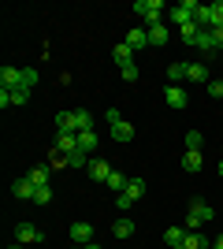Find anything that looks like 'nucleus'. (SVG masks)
<instances>
[{
  "mask_svg": "<svg viewBox=\"0 0 223 249\" xmlns=\"http://www.w3.org/2000/svg\"><path fill=\"white\" fill-rule=\"evenodd\" d=\"M15 242H19V246H37V242H45V234L34 227V223H19V227H15Z\"/></svg>",
  "mask_w": 223,
  "mask_h": 249,
  "instance_id": "20e7f679",
  "label": "nucleus"
},
{
  "mask_svg": "<svg viewBox=\"0 0 223 249\" xmlns=\"http://www.w3.org/2000/svg\"><path fill=\"white\" fill-rule=\"evenodd\" d=\"M108 186L112 190H127V178L119 175V171H112V175H108Z\"/></svg>",
  "mask_w": 223,
  "mask_h": 249,
  "instance_id": "473e14b6",
  "label": "nucleus"
},
{
  "mask_svg": "<svg viewBox=\"0 0 223 249\" xmlns=\"http://www.w3.org/2000/svg\"><path fill=\"white\" fill-rule=\"evenodd\" d=\"M86 171H89V178H93V182H108V175H112V167H108V160H89V167H86Z\"/></svg>",
  "mask_w": 223,
  "mask_h": 249,
  "instance_id": "6e6552de",
  "label": "nucleus"
},
{
  "mask_svg": "<svg viewBox=\"0 0 223 249\" xmlns=\"http://www.w3.org/2000/svg\"><path fill=\"white\" fill-rule=\"evenodd\" d=\"M145 45H149V34H145V30H130V34H127V49L138 52V49H145Z\"/></svg>",
  "mask_w": 223,
  "mask_h": 249,
  "instance_id": "6ab92c4d",
  "label": "nucleus"
},
{
  "mask_svg": "<svg viewBox=\"0 0 223 249\" xmlns=\"http://www.w3.org/2000/svg\"><path fill=\"white\" fill-rule=\"evenodd\" d=\"M112 56H116L119 71H127V67H134V49H127V41H123V45H116V49H112Z\"/></svg>",
  "mask_w": 223,
  "mask_h": 249,
  "instance_id": "9d476101",
  "label": "nucleus"
},
{
  "mask_svg": "<svg viewBox=\"0 0 223 249\" xmlns=\"http://www.w3.org/2000/svg\"><path fill=\"white\" fill-rule=\"evenodd\" d=\"M26 178H30L34 186H49V178H52V167H49V164H37V167H30V171H26Z\"/></svg>",
  "mask_w": 223,
  "mask_h": 249,
  "instance_id": "1a4fd4ad",
  "label": "nucleus"
},
{
  "mask_svg": "<svg viewBox=\"0 0 223 249\" xmlns=\"http://www.w3.org/2000/svg\"><path fill=\"white\" fill-rule=\"evenodd\" d=\"M220 178H223V160H220Z\"/></svg>",
  "mask_w": 223,
  "mask_h": 249,
  "instance_id": "58836bf2",
  "label": "nucleus"
},
{
  "mask_svg": "<svg viewBox=\"0 0 223 249\" xmlns=\"http://www.w3.org/2000/svg\"><path fill=\"white\" fill-rule=\"evenodd\" d=\"M49 167H52V171H56V167H71V164H67V153H60V149H49Z\"/></svg>",
  "mask_w": 223,
  "mask_h": 249,
  "instance_id": "393cba45",
  "label": "nucleus"
},
{
  "mask_svg": "<svg viewBox=\"0 0 223 249\" xmlns=\"http://www.w3.org/2000/svg\"><path fill=\"white\" fill-rule=\"evenodd\" d=\"M186 82V63H171L168 67V86H182Z\"/></svg>",
  "mask_w": 223,
  "mask_h": 249,
  "instance_id": "a211bd4d",
  "label": "nucleus"
},
{
  "mask_svg": "<svg viewBox=\"0 0 223 249\" xmlns=\"http://www.w3.org/2000/svg\"><path fill=\"white\" fill-rule=\"evenodd\" d=\"M149 45H168V22H156V26H145Z\"/></svg>",
  "mask_w": 223,
  "mask_h": 249,
  "instance_id": "ddd939ff",
  "label": "nucleus"
},
{
  "mask_svg": "<svg viewBox=\"0 0 223 249\" xmlns=\"http://www.w3.org/2000/svg\"><path fill=\"white\" fill-rule=\"evenodd\" d=\"M89 160H93V156L86 153V149H74V153H67V164H71V167H89Z\"/></svg>",
  "mask_w": 223,
  "mask_h": 249,
  "instance_id": "4be33fe9",
  "label": "nucleus"
},
{
  "mask_svg": "<svg viewBox=\"0 0 223 249\" xmlns=\"http://www.w3.org/2000/svg\"><path fill=\"white\" fill-rule=\"evenodd\" d=\"M104 119H108V126L123 123V115H119V108H108V112H104Z\"/></svg>",
  "mask_w": 223,
  "mask_h": 249,
  "instance_id": "f704fd0d",
  "label": "nucleus"
},
{
  "mask_svg": "<svg viewBox=\"0 0 223 249\" xmlns=\"http://www.w3.org/2000/svg\"><path fill=\"white\" fill-rule=\"evenodd\" d=\"M112 231H116V238H130V234H134V219H119Z\"/></svg>",
  "mask_w": 223,
  "mask_h": 249,
  "instance_id": "cd10ccee",
  "label": "nucleus"
},
{
  "mask_svg": "<svg viewBox=\"0 0 223 249\" xmlns=\"http://www.w3.org/2000/svg\"><path fill=\"white\" fill-rule=\"evenodd\" d=\"M123 194H127L130 201H138L141 194H145V178H130V182H127V190H123Z\"/></svg>",
  "mask_w": 223,
  "mask_h": 249,
  "instance_id": "b1692460",
  "label": "nucleus"
},
{
  "mask_svg": "<svg viewBox=\"0 0 223 249\" xmlns=\"http://www.w3.org/2000/svg\"><path fill=\"white\" fill-rule=\"evenodd\" d=\"M78 149H86L89 156L97 153V134H93V130H82V134H78Z\"/></svg>",
  "mask_w": 223,
  "mask_h": 249,
  "instance_id": "5701e85b",
  "label": "nucleus"
},
{
  "mask_svg": "<svg viewBox=\"0 0 223 249\" xmlns=\"http://www.w3.org/2000/svg\"><path fill=\"white\" fill-rule=\"evenodd\" d=\"M22 86V67H0V89H19Z\"/></svg>",
  "mask_w": 223,
  "mask_h": 249,
  "instance_id": "39448f33",
  "label": "nucleus"
},
{
  "mask_svg": "<svg viewBox=\"0 0 223 249\" xmlns=\"http://www.w3.org/2000/svg\"><path fill=\"white\" fill-rule=\"evenodd\" d=\"M116 205H119V208H123V212H130V205H134V201H130V197H127V194H119V197H116Z\"/></svg>",
  "mask_w": 223,
  "mask_h": 249,
  "instance_id": "c9c22d12",
  "label": "nucleus"
},
{
  "mask_svg": "<svg viewBox=\"0 0 223 249\" xmlns=\"http://www.w3.org/2000/svg\"><path fill=\"white\" fill-rule=\"evenodd\" d=\"M208 8H212V26H223V0H216Z\"/></svg>",
  "mask_w": 223,
  "mask_h": 249,
  "instance_id": "7c9ffc66",
  "label": "nucleus"
},
{
  "mask_svg": "<svg viewBox=\"0 0 223 249\" xmlns=\"http://www.w3.org/2000/svg\"><path fill=\"white\" fill-rule=\"evenodd\" d=\"M164 11H168V8H164V0H138V4H134V15H141L149 26H156Z\"/></svg>",
  "mask_w": 223,
  "mask_h": 249,
  "instance_id": "f03ea898",
  "label": "nucleus"
},
{
  "mask_svg": "<svg viewBox=\"0 0 223 249\" xmlns=\"http://www.w3.org/2000/svg\"><path fill=\"white\" fill-rule=\"evenodd\" d=\"M82 249H101V246H97V242H89V246H82Z\"/></svg>",
  "mask_w": 223,
  "mask_h": 249,
  "instance_id": "4c0bfd02",
  "label": "nucleus"
},
{
  "mask_svg": "<svg viewBox=\"0 0 223 249\" xmlns=\"http://www.w3.org/2000/svg\"><path fill=\"white\" fill-rule=\"evenodd\" d=\"M182 167H186V171H201V149H186V156H182Z\"/></svg>",
  "mask_w": 223,
  "mask_h": 249,
  "instance_id": "f3484780",
  "label": "nucleus"
},
{
  "mask_svg": "<svg viewBox=\"0 0 223 249\" xmlns=\"http://www.w3.org/2000/svg\"><path fill=\"white\" fill-rule=\"evenodd\" d=\"M56 126L67 130V134H78V115H74V112H60V115H56Z\"/></svg>",
  "mask_w": 223,
  "mask_h": 249,
  "instance_id": "4468645a",
  "label": "nucleus"
},
{
  "mask_svg": "<svg viewBox=\"0 0 223 249\" xmlns=\"http://www.w3.org/2000/svg\"><path fill=\"white\" fill-rule=\"evenodd\" d=\"M11 249H22V246H11Z\"/></svg>",
  "mask_w": 223,
  "mask_h": 249,
  "instance_id": "ea45409f",
  "label": "nucleus"
},
{
  "mask_svg": "<svg viewBox=\"0 0 223 249\" xmlns=\"http://www.w3.org/2000/svg\"><path fill=\"white\" fill-rule=\"evenodd\" d=\"M74 249H82V246H74Z\"/></svg>",
  "mask_w": 223,
  "mask_h": 249,
  "instance_id": "a19ab883",
  "label": "nucleus"
},
{
  "mask_svg": "<svg viewBox=\"0 0 223 249\" xmlns=\"http://www.w3.org/2000/svg\"><path fill=\"white\" fill-rule=\"evenodd\" d=\"M179 30H182V41L197 49V37H201V26H197V22H186V26H179Z\"/></svg>",
  "mask_w": 223,
  "mask_h": 249,
  "instance_id": "aec40b11",
  "label": "nucleus"
},
{
  "mask_svg": "<svg viewBox=\"0 0 223 249\" xmlns=\"http://www.w3.org/2000/svg\"><path fill=\"white\" fill-rule=\"evenodd\" d=\"M164 101H168L171 108H175V112H182L190 97H186V89H182V86H168V89H164Z\"/></svg>",
  "mask_w": 223,
  "mask_h": 249,
  "instance_id": "423d86ee",
  "label": "nucleus"
},
{
  "mask_svg": "<svg viewBox=\"0 0 223 249\" xmlns=\"http://www.w3.org/2000/svg\"><path fill=\"white\" fill-rule=\"evenodd\" d=\"M67 234H71L74 246H89V242H93V223L78 219V223H71V227H67Z\"/></svg>",
  "mask_w": 223,
  "mask_h": 249,
  "instance_id": "7ed1b4c3",
  "label": "nucleus"
},
{
  "mask_svg": "<svg viewBox=\"0 0 223 249\" xmlns=\"http://www.w3.org/2000/svg\"><path fill=\"white\" fill-rule=\"evenodd\" d=\"M60 153H74L78 149V134H67V130H56V142H52Z\"/></svg>",
  "mask_w": 223,
  "mask_h": 249,
  "instance_id": "9b49d317",
  "label": "nucleus"
},
{
  "mask_svg": "<svg viewBox=\"0 0 223 249\" xmlns=\"http://www.w3.org/2000/svg\"><path fill=\"white\" fill-rule=\"evenodd\" d=\"M34 86H37V67H22V89L34 93Z\"/></svg>",
  "mask_w": 223,
  "mask_h": 249,
  "instance_id": "a878e982",
  "label": "nucleus"
},
{
  "mask_svg": "<svg viewBox=\"0 0 223 249\" xmlns=\"http://www.w3.org/2000/svg\"><path fill=\"white\" fill-rule=\"evenodd\" d=\"M112 138H116V142H130V138H134V126H130L127 119H123V123H116V126H112Z\"/></svg>",
  "mask_w": 223,
  "mask_h": 249,
  "instance_id": "412c9836",
  "label": "nucleus"
},
{
  "mask_svg": "<svg viewBox=\"0 0 223 249\" xmlns=\"http://www.w3.org/2000/svg\"><path fill=\"white\" fill-rule=\"evenodd\" d=\"M186 149H201V130H186Z\"/></svg>",
  "mask_w": 223,
  "mask_h": 249,
  "instance_id": "2f4dec72",
  "label": "nucleus"
},
{
  "mask_svg": "<svg viewBox=\"0 0 223 249\" xmlns=\"http://www.w3.org/2000/svg\"><path fill=\"white\" fill-rule=\"evenodd\" d=\"M186 82H205L208 86V67H205V63H186Z\"/></svg>",
  "mask_w": 223,
  "mask_h": 249,
  "instance_id": "f8f14e48",
  "label": "nucleus"
},
{
  "mask_svg": "<svg viewBox=\"0 0 223 249\" xmlns=\"http://www.w3.org/2000/svg\"><path fill=\"white\" fill-rule=\"evenodd\" d=\"M52 201V190L49 186H37V194H34V205H49Z\"/></svg>",
  "mask_w": 223,
  "mask_h": 249,
  "instance_id": "c85d7f7f",
  "label": "nucleus"
},
{
  "mask_svg": "<svg viewBox=\"0 0 223 249\" xmlns=\"http://www.w3.org/2000/svg\"><path fill=\"white\" fill-rule=\"evenodd\" d=\"M208 246H212V242L201 238L197 231H186V238H182V249H208Z\"/></svg>",
  "mask_w": 223,
  "mask_h": 249,
  "instance_id": "2eb2a0df",
  "label": "nucleus"
},
{
  "mask_svg": "<svg viewBox=\"0 0 223 249\" xmlns=\"http://www.w3.org/2000/svg\"><path fill=\"white\" fill-rule=\"evenodd\" d=\"M208 219H216V208H208L205 201H190V208H186V231L205 227Z\"/></svg>",
  "mask_w": 223,
  "mask_h": 249,
  "instance_id": "f257e3e1",
  "label": "nucleus"
},
{
  "mask_svg": "<svg viewBox=\"0 0 223 249\" xmlns=\"http://www.w3.org/2000/svg\"><path fill=\"white\" fill-rule=\"evenodd\" d=\"M223 49V26H212V52Z\"/></svg>",
  "mask_w": 223,
  "mask_h": 249,
  "instance_id": "72a5a7b5",
  "label": "nucleus"
},
{
  "mask_svg": "<svg viewBox=\"0 0 223 249\" xmlns=\"http://www.w3.org/2000/svg\"><path fill=\"white\" fill-rule=\"evenodd\" d=\"M78 134H82V130H93V112H86V108H78Z\"/></svg>",
  "mask_w": 223,
  "mask_h": 249,
  "instance_id": "bb28decb",
  "label": "nucleus"
},
{
  "mask_svg": "<svg viewBox=\"0 0 223 249\" xmlns=\"http://www.w3.org/2000/svg\"><path fill=\"white\" fill-rule=\"evenodd\" d=\"M212 246H216V249H223V234H220V238H216V242H212Z\"/></svg>",
  "mask_w": 223,
  "mask_h": 249,
  "instance_id": "e433bc0d",
  "label": "nucleus"
},
{
  "mask_svg": "<svg viewBox=\"0 0 223 249\" xmlns=\"http://www.w3.org/2000/svg\"><path fill=\"white\" fill-rule=\"evenodd\" d=\"M182 238H186V227H168V231H164V246H168V249L182 246Z\"/></svg>",
  "mask_w": 223,
  "mask_h": 249,
  "instance_id": "dca6fc26",
  "label": "nucleus"
},
{
  "mask_svg": "<svg viewBox=\"0 0 223 249\" xmlns=\"http://www.w3.org/2000/svg\"><path fill=\"white\" fill-rule=\"evenodd\" d=\"M208 97H216V101L223 97V78H208Z\"/></svg>",
  "mask_w": 223,
  "mask_h": 249,
  "instance_id": "c756f323",
  "label": "nucleus"
},
{
  "mask_svg": "<svg viewBox=\"0 0 223 249\" xmlns=\"http://www.w3.org/2000/svg\"><path fill=\"white\" fill-rule=\"evenodd\" d=\"M11 194H15V197H19V201H34V194H37V186H34L30 178H15V182H11Z\"/></svg>",
  "mask_w": 223,
  "mask_h": 249,
  "instance_id": "0eeeda50",
  "label": "nucleus"
},
{
  "mask_svg": "<svg viewBox=\"0 0 223 249\" xmlns=\"http://www.w3.org/2000/svg\"><path fill=\"white\" fill-rule=\"evenodd\" d=\"M175 249H182V246H175Z\"/></svg>",
  "mask_w": 223,
  "mask_h": 249,
  "instance_id": "79ce46f5",
  "label": "nucleus"
}]
</instances>
